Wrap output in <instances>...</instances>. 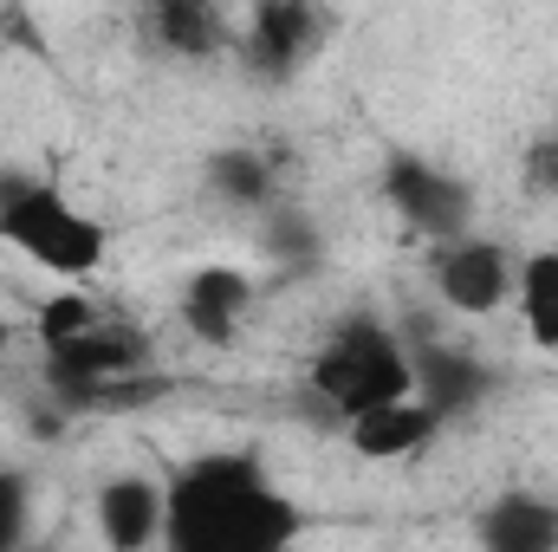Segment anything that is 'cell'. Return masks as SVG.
I'll use <instances>...</instances> for the list:
<instances>
[{
    "mask_svg": "<svg viewBox=\"0 0 558 552\" xmlns=\"http://www.w3.org/2000/svg\"><path fill=\"white\" fill-rule=\"evenodd\" d=\"M305 514L254 455H195L169 475L162 552H292Z\"/></svg>",
    "mask_w": 558,
    "mask_h": 552,
    "instance_id": "6da1fadb",
    "label": "cell"
},
{
    "mask_svg": "<svg viewBox=\"0 0 558 552\" xmlns=\"http://www.w3.org/2000/svg\"><path fill=\"white\" fill-rule=\"evenodd\" d=\"M0 241L59 286H85L111 261V228L92 208H78L52 176L26 169H0Z\"/></svg>",
    "mask_w": 558,
    "mask_h": 552,
    "instance_id": "7a4b0ae2",
    "label": "cell"
},
{
    "mask_svg": "<svg viewBox=\"0 0 558 552\" xmlns=\"http://www.w3.org/2000/svg\"><path fill=\"white\" fill-rule=\"evenodd\" d=\"M312 404L338 422L371 416L384 404L416 397V351L384 325V319H344L305 364Z\"/></svg>",
    "mask_w": 558,
    "mask_h": 552,
    "instance_id": "3957f363",
    "label": "cell"
},
{
    "mask_svg": "<svg viewBox=\"0 0 558 552\" xmlns=\"http://www.w3.org/2000/svg\"><path fill=\"white\" fill-rule=\"evenodd\" d=\"M149 364H156V338L143 332L137 319H118V312H111L92 338L52 351V358H46V377H52L59 397L98 404V397H118V391H124L131 377H143Z\"/></svg>",
    "mask_w": 558,
    "mask_h": 552,
    "instance_id": "277c9868",
    "label": "cell"
},
{
    "mask_svg": "<svg viewBox=\"0 0 558 552\" xmlns=\"http://www.w3.org/2000/svg\"><path fill=\"white\" fill-rule=\"evenodd\" d=\"M384 202L403 215V228L428 235L435 248L474 235V189H468L454 169L428 163V156H390V169H384Z\"/></svg>",
    "mask_w": 558,
    "mask_h": 552,
    "instance_id": "5b68a950",
    "label": "cell"
},
{
    "mask_svg": "<svg viewBox=\"0 0 558 552\" xmlns=\"http://www.w3.org/2000/svg\"><path fill=\"white\" fill-rule=\"evenodd\" d=\"M318 39H325V13L305 7V0H260L241 20V33H234L241 65L254 79H267V85H286L292 72H305L312 52H318Z\"/></svg>",
    "mask_w": 558,
    "mask_h": 552,
    "instance_id": "8992f818",
    "label": "cell"
},
{
    "mask_svg": "<svg viewBox=\"0 0 558 552\" xmlns=\"http://www.w3.org/2000/svg\"><path fill=\"white\" fill-rule=\"evenodd\" d=\"M428 274H435L441 305H454V312H500L513 299V286H520V261L500 241H487V235H461V241L435 248Z\"/></svg>",
    "mask_w": 558,
    "mask_h": 552,
    "instance_id": "52a82bcc",
    "label": "cell"
},
{
    "mask_svg": "<svg viewBox=\"0 0 558 552\" xmlns=\"http://www.w3.org/2000/svg\"><path fill=\"white\" fill-rule=\"evenodd\" d=\"M247 312H254V274H247V267L208 261V267H195V274L182 279V325H189L195 345L228 351V345L241 338Z\"/></svg>",
    "mask_w": 558,
    "mask_h": 552,
    "instance_id": "ba28073f",
    "label": "cell"
},
{
    "mask_svg": "<svg viewBox=\"0 0 558 552\" xmlns=\"http://www.w3.org/2000/svg\"><path fill=\"white\" fill-rule=\"evenodd\" d=\"M105 552H162V520H169V481L156 475H111L92 501Z\"/></svg>",
    "mask_w": 558,
    "mask_h": 552,
    "instance_id": "9c48e42d",
    "label": "cell"
},
{
    "mask_svg": "<svg viewBox=\"0 0 558 552\" xmlns=\"http://www.w3.org/2000/svg\"><path fill=\"white\" fill-rule=\"evenodd\" d=\"M435 435H441V416L428 410L422 397H403V404H384V410L344 422V448L364 455V461H410Z\"/></svg>",
    "mask_w": 558,
    "mask_h": 552,
    "instance_id": "30bf717a",
    "label": "cell"
},
{
    "mask_svg": "<svg viewBox=\"0 0 558 552\" xmlns=\"http://www.w3.org/2000/svg\"><path fill=\"white\" fill-rule=\"evenodd\" d=\"M143 33H149L156 52H169L182 65H208V59H221L234 46V26L215 7H202V0H156L143 13Z\"/></svg>",
    "mask_w": 558,
    "mask_h": 552,
    "instance_id": "8fae6325",
    "label": "cell"
},
{
    "mask_svg": "<svg viewBox=\"0 0 558 552\" xmlns=\"http://www.w3.org/2000/svg\"><path fill=\"white\" fill-rule=\"evenodd\" d=\"M474 540H481V552H558V501L513 488L481 507Z\"/></svg>",
    "mask_w": 558,
    "mask_h": 552,
    "instance_id": "7c38bea8",
    "label": "cell"
},
{
    "mask_svg": "<svg viewBox=\"0 0 558 552\" xmlns=\"http://www.w3.org/2000/svg\"><path fill=\"white\" fill-rule=\"evenodd\" d=\"M487 391H494V371L474 364L468 351H416V397L441 416V422L468 416Z\"/></svg>",
    "mask_w": 558,
    "mask_h": 552,
    "instance_id": "4fadbf2b",
    "label": "cell"
},
{
    "mask_svg": "<svg viewBox=\"0 0 558 552\" xmlns=\"http://www.w3.org/2000/svg\"><path fill=\"white\" fill-rule=\"evenodd\" d=\"M520 325L539 351H558V248H539L520 261V286H513Z\"/></svg>",
    "mask_w": 558,
    "mask_h": 552,
    "instance_id": "5bb4252c",
    "label": "cell"
},
{
    "mask_svg": "<svg viewBox=\"0 0 558 552\" xmlns=\"http://www.w3.org/2000/svg\"><path fill=\"white\" fill-rule=\"evenodd\" d=\"M105 319H111V312H105L85 286H52V292L39 299V312H33V338H39V351L52 358V351L78 345V338H92Z\"/></svg>",
    "mask_w": 558,
    "mask_h": 552,
    "instance_id": "9a60e30c",
    "label": "cell"
},
{
    "mask_svg": "<svg viewBox=\"0 0 558 552\" xmlns=\"http://www.w3.org/2000/svg\"><path fill=\"white\" fill-rule=\"evenodd\" d=\"M208 189L234 208H260L274 195V163L260 149H221V156H208Z\"/></svg>",
    "mask_w": 558,
    "mask_h": 552,
    "instance_id": "2e32d148",
    "label": "cell"
},
{
    "mask_svg": "<svg viewBox=\"0 0 558 552\" xmlns=\"http://www.w3.org/2000/svg\"><path fill=\"white\" fill-rule=\"evenodd\" d=\"M26 547V481L0 468V552Z\"/></svg>",
    "mask_w": 558,
    "mask_h": 552,
    "instance_id": "e0dca14e",
    "label": "cell"
},
{
    "mask_svg": "<svg viewBox=\"0 0 558 552\" xmlns=\"http://www.w3.org/2000/svg\"><path fill=\"white\" fill-rule=\"evenodd\" d=\"M526 189L558 202V137H539L526 149Z\"/></svg>",
    "mask_w": 558,
    "mask_h": 552,
    "instance_id": "ac0fdd59",
    "label": "cell"
},
{
    "mask_svg": "<svg viewBox=\"0 0 558 552\" xmlns=\"http://www.w3.org/2000/svg\"><path fill=\"white\" fill-rule=\"evenodd\" d=\"M7 345H13V325H7V319H0V358H7Z\"/></svg>",
    "mask_w": 558,
    "mask_h": 552,
    "instance_id": "d6986e66",
    "label": "cell"
},
{
    "mask_svg": "<svg viewBox=\"0 0 558 552\" xmlns=\"http://www.w3.org/2000/svg\"><path fill=\"white\" fill-rule=\"evenodd\" d=\"M13 552H52V547H33V540H26V547H13Z\"/></svg>",
    "mask_w": 558,
    "mask_h": 552,
    "instance_id": "ffe728a7",
    "label": "cell"
},
{
    "mask_svg": "<svg viewBox=\"0 0 558 552\" xmlns=\"http://www.w3.org/2000/svg\"><path fill=\"white\" fill-rule=\"evenodd\" d=\"M553 358H558V351H553Z\"/></svg>",
    "mask_w": 558,
    "mask_h": 552,
    "instance_id": "44dd1931",
    "label": "cell"
}]
</instances>
